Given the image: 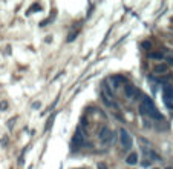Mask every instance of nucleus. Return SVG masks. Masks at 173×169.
<instances>
[{
  "label": "nucleus",
  "instance_id": "obj_6",
  "mask_svg": "<svg viewBox=\"0 0 173 169\" xmlns=\"http://www.w3.org/2000/svg\"><path fill=\"white\" fill-rule=\"evenodd\" d=\"M124 94H126L127 99H132V97H135L136 91H135V88L132 86V84H124Z\"/></svg>",
  "mask_w": 173,
  "mask_h": 169
},
{
  "label": "nucleus",
  "instance_id": "obj_10",
  "mask_svg": "<svg viewBox=\"0 0 173 169\" xmlns=\"http://www.w3.org/2000/svg\"><path fill=\"white\" fill-rule=\"evenodd\" d=\"M97 169H109V168H107V164H106V163L101 162V163L97 164Z\"/></svg>",
  "mask_w": 173,
  "mask_h": 169
},
{
  "label": "nucleus",
  "instance_id": "obj_15",
  "mask_svg": "<svg viewBox=\"0 0 173 169\" xmlns=\"http://www.w3.org/2000/svg\"><path fill=\"white\" fill-rule=\"evenodd\" d=\"M166 169H172V168H166Z\"/></svg>",
  "mask_w": 173,
  "mask_h": 169
},
{
  "label": "nucleus",
  "instance_id": "obj_1",
  "mask_svg": "<svg viewBox=\"0 0 173 169\" xmlns=\"http://www.w3.org/2000/svg\"><path fill=\"white\" fill-rule=\"evenodd\" d=\"M98 139L103 145H109L110 141L113 140V132L109 129V128H101V131L98 132Z\"/></svg>",
  "mask_w": 173,
  "mask_h": 169
},
{
  "label": "nucleus",
  "instance_id": "obj_11",
  "mask_svg": "<svg viewBox=\"0 0 173 169\" xmlns=\"http://www.w3.org/2000/svg\"><path fill=\"white\" fill-rule=\"evenodd\" d=\"M8 108V103L6 101H0V111H5Z\"/></svg>",
  "mask_w": 173,
  "mask_h": 169
},
{
  "label": "nucleus",
  "instance_id": "obj_14",
  "mask_svg": "<svg viewBox=\"0 0 173 169\" xmlns=\"http://www.w3.org/2000/svg\"><path fill=\"white\" fill-rule=\"evenodd\" d=\"M167 62H168V65L173 66V57H167Z\"/></svg>",
  "mask_w": 173,
  "mask_h": 169
},
{
  "label": "nucleus",
  "instance_id": "obj_9",
  "mask_svg": "<svg viewBox=\"0 0 173 169\" xmlns=\"http://www.w3.org/2000/svg\"><path fill=\"white\" fill-rule=\"evenodd\" d=\"M149 155H150V157H152V158L155 160V162H161V160H162V158H161V157H159V155H158V154H155V152H153V151H149Z\"/></svg>",
  "mask_w": 173,
  "mask_h": 169
},
{
  "label": "nucleus",
  "instance_id": "obj_7",
  "mask_svg": "<svg viewBox=\"0 0 173 169\" xmlns=\"http://www.w3.org/2000/svg\"><path fill=\"white\" fill-rule=\"evenodd\" d=\"M167 71H168V65H166V63H159V65H156L153 68L155 74H166Z\"/></svg>",
  "mask_w": 173,
  "mask_h": 169
},
{
  "label": "nucleus",
  "instance_id": "obj_16",
  "mask_svg": "<svg viewBox=\"0 0 173 169\" xmlns=\"http://www.w3.org/2000/svg\"><path fill=\"white\" fill-rule=\"evenodd\" d=\"M152 169H158V168H152Z\"/></svg>",
  "mask_w": 173,
  "mask_h": 169
},
{
  "label": "nucleus",
  "instance_id": "obj_12",
  "mask_svg": "<svg viewBox=\"0 0 173 169\" xmlns=\"http://www.w3.org/2000/svg\"><path fill=\"white\" fill-rule=\"evenodd\" d=\"M40 106H42V105H40V101H34V103H32L34 109H40Z\"/></svg>",
  "mask_w": 173,
  "mask_h": 169
},
{
  "label": "nucleus",
  "instance_id": "obj_13",
  "mask_svg": "<svg viewBox=\"0 0 173 169\" xmlns=\"http://www.w3.org/2000/svg\"><path fill=\"white\" fill-rule=\"evenodd\" d=\"M143 46H144V48H149V49H150V46H152V45H150V42H144Z\"/></svg>",
  "mask_w": 173,
  "mask_h": 169
},
{
  "label": "nucleus",
  "instance_id": "obj_4",
  "mask_svg": "<svg viewBox=\"0 0 173 169\" xmlns=\"http://www.w3.org/2000/svg\"><path fill=\"white\" fill-rule=\"evenodd\" d=\"M72 143L75 148H80V146L84 145V131L81 126H78L75 129V134H74V139H72Z\"/></svg>",
  "mask_w": 173,
  "mask_h": 169
},
{
  "label": "nucleus",
  "instance_id": "obj_2",
  "mask_svg": "<svg viewBox=\"0 0 173 169\" xmlns=\"http://www.w3.org/2000/svg\"><path fill=\"white\" fill-rule=\"evenodd\" d=\"M119 139H121V145L124 146V149H130L132 145H133V140H132V135L129 134V132L121 128L119 129Z\"/></svg>",
  "mask_w": 173,
  "mask_h": 169
},
{
  "label": "nucleus",
  "instance_id": "obj_3",
  "mask_svg": "<svg viewBox=\"0 0 173 169\" xmlns=\"http://www.w3.org/2000/svg\"><path fill=\"white\" fill-rule=\"evenodd\" d=\"M162 95H164V103L167 108L173 109V86H164L162 89Z\"/></svg>",
  "mask_w": 173,
  "mask_h": 169
},
{
  "label": "nucleus",
  "instance_id": "obj_5",
  "mask_svg": "<svg viewBox=\"0 0 173 169\" xmlns=\"http://www.w3.org/2000/svg\"><path fill=\"white\" fill-rule=\"evenodd\" d=\"M138 158L139 157H138V154H136V152H130L126 157V163L129 164V166H135V164L138 163Z\"/></svg>",
  "mask_w": 173,
  "mask_h": 169
},
{
  "label": "nucleus",
  "instance_id": "obj_8",
  "mask_svg": "<svg viewBox=\"0 0 173 169\" xmlns=\"http://www.w3.org/2000/svg\"><path fill=\"white\" fill-rule=\"evenodd\" d=\"M149 57H150V59L162 60V59H164V54H162V52H149Z\"/></svg>",
  "mask_w": 173,
  "mask_h": 169
}]
</instances>
